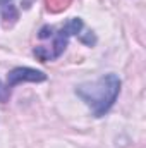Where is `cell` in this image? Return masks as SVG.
<instances>
[{
	"label": "cell",
	"instance_id": "1",
	"mask_svg": "<svg viewBox=\"0 0 146 148\" xmlns=\"http://www.w3.org/2000/svg\"><path fill=\"white\" fill-rule=\"evenodd\" d=\"M120 93V79L113 73L102 76L93 83H83L76 86V95L91 109L95 117H103L113 107Z\"/></svg>",
	"mask_w": 146,
	"mask_h": 148
},
{
	"label": "cell",
	"instance_id": "2",
	"mask_svg": "<svg viewBox=\"0 0 146 148\" xmlns=\"http://www.w3.org/2000/svg\"><path fill=\"white\" fill-rule=\"evenodd\" d=\"M83 26H84V24H83V21H81L79 17L69 19L64 28H60L57 33H53V35H55V40H53L52 47H36V48L33 50L35 57H36L40 62H48V60L59 59V57L64 53V50H65V47H67V43H69V36L79 35L81 29H83Z\"/></svg>",
	"mask_w": 146,
	"mask_h": 148
},
{
	"label": "cell",
	"instance_id": "3",
	"mask_svg": "<svg viewBox=\"0 0 146 148\" xmlns=\"http://www.w3.org/2000/svg\"><path fill=\"white\" fill-rule=\"evenodd\" d=\"M46 79V74L36 71V69H31V67H16L12 69L10 73L7 74V86L12 88L19 83H24V81H29V83H41Z\"/></svg>",
	"mask_w": 146,
	"mask_h": 148
},
{
	"label": "cell",
	"instance_id": "4",
	"mask_svg": "<svg viewBox=\"0 0 146 148\" xmlns=\"http://www.w3.org/2000/svg\"><path fill=\"white\" fill-rule=\"evenodd\" d=\"M45 5H46V9L50 12L59 14V12L65 10L71 5V0H45Z\"/></svg>",
	"mask_w": 146,
	"mask_h": 148
},
{
	"label": "cell",
	"instance_id": "5",
	"mask_svg": "<svg viewBox=\"0 0 146 148\" xmlns=\"http://www.w3.org/2000/svg\"><path fill=\"white\" fill-rule=\"evenodd\" d=\"M9 97H10V88L5 86L0 81V103H7L9 102Z\"/></svg>",
	"mask_w": 146,
	"mask_h": 148
},
{
	"label": "cell",
	"instance_id": "6",
	"mask_svg": "<svg viewBox=\"0 0 146 148\" xmlns=\"http://www.w3.org/2000/svg\"><path fill=\"white\" fill-rule=\"evenodd\" d=\"M38 36L41 38V40H45V38H50V36H53V28H52V26H43V28L40 29V33H38Z\"/></svg>",
	"mask_w": 146,
	"mask_h": 148
},
{
	"label": "cell",
	"instance_id": "7",
	"mask_svg": "<svg viewBox=\"0 0 146 148\" xmlns=\"http://www.w3.org/2000/svg\"><path fill=\"white\" fill-rule=\"evenodd\" d=\"M81 41L83 43H86V45H95V41H96V38H95V35L89 31L88 33V36H81Z\"/></svg>",
	"mask_w": 146,
	"mask_h": 148
},
{
	"label": "cell",
	"instance_id": "8",
	"mask_svg": "<svg viewBox=\"0 0 146 148\" xmlns=\"http://www.w3.org/2000/svg\"><path fill=\"white\" fill-rule=\"evenodd\" d=\"M9 3H12V0H0V10H2V7H5Z\"/></svg>",
	"mask_w": 146,
	"mask_h": 148
}]
</instances>
